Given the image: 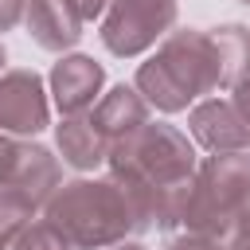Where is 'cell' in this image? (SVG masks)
Returning a JSON list of instances; mask_svg holds the SVG:
<instances>
[{"label": "cell", "mask_w": 250, "mask_h": 250, "mask_svg": "<svg viewBox=\"0 0 250 250\" xmlns=\"http://www.w3.org/2000/svg\"><path fill=\"white\" fill-rule=\"evenodd\" d=\"M105 168H109V180H117L133 203L137 234L152 230V227H160V230L180 227L188 188L199 168L195 145L188 141V133H180L176 125H164V121H148L133 137H125L109 148Z\"/></svg>", "instance_id": "1"}, {"label": "cell", "mask_w": 250, "mask_h": 250, "mask_svg": "<svg viewBox=\"0 0 250 250\" xmlns=\"http://www.w3.org/2000/svg\"><path fill=\"white\" fill-rule=\"evenodd\" d=\"M133 86L160 113H180L191 102L219 90L223 86V62H219V47H215L211 31H199V27L168 31L156 43V51L137 66Z\"/></svg>", "instance_id": "2"}, {"label": "cell", "mask_w": 250, "mask_h": 250, "mask_svg": "<svg viewBox=\"0 0 250 250\" xmlns=\"http://www.w3.org/2000/svg\"><path fill=\"white\" fill-rule=\"evenodd\" d=\"M43 215L74 242V250H109L137 234V215L117 180H70L62 184Z\"/></svg>", "instance_id": "3"}, {"label": "cell", "mask_w": 250, "mask_h": 250, "mask_svg": "<svg viewBox=\"0 0 250 250\" xmlns=\"http://www.w3.org/2000/svg\"><path fill=\"white\" fill-rule=\"evenodd\" d=\"M246 195H250V152H211L195 168L180 227L195 234L227 238L238 227Z\"/></svg>", "instance_id": "4"}, {"label": "cell", "mask_w": 250, "mask_h": 250, "mask_svg": "<svg viewBox=\"0 0 250 250\" xmlns=\"http://www.w3.org/2000/svg\"><path fill=\"white\" fill-rule=\"evenodd\" d=\"M176 0H113L102 16V43L117 59H137L176 31Z\"/></svg>", "instance_id": "5"}, {"label": "cell", "mask_w": 250, "mask_h": 250, "mask_svg": "<svg viewBox=\"0 0 250 250\" xmlns=\"http://www.w3.org/2000/svg\"><path fill=\"white\" fill-rule=\"evenodd\" d=\"M51 125V102L43 78L27 66H12L0 74V133L8 137H35Z\"/></svg>", "instance_id": "6"}, {"label": "cell", "mask_w": 250, "mask_h": 250, "mask_svg": "<svg viewBox=\"0 0 250 250\" xmlns=\"http://www.w3.org/2000/svg\"><path fill=\"white\" fill-rule=\"evenodd\" d=\"M105 86V66L94 62L90 55H62L51 66V98L62 117H82L102 102Z\"/></svg>", "instance_id": "7"}, {"label": "cell", "mask_w": 250, "mask_h": 250, "mask_svg": "<svg viewBox=\"0 0 250 250\" xmlns=\"http://www.w3.org/2000/svg\"><path fill=\"white\" fill-rule=\"evenodd\" d=\"M188 133L207 152H246L250 148V125L238 117V109L227 98H203L188 113Z\"/></svg>", "instance_id": "8"}, {"label": "cell", "mask_w": 250, "mask_h": 250, "mask_svg": "<svg viewBox=\"0 0 250 250\" xmlns=\"http://www.w3.org/2000/svg\"><path fill=\"white\" fill-rule=\"evenodd\" d=\"M23 27L43 51H55V55L70 51L82 39V16L74 0H27Z\"/></svg>", "instance_id": "9"}, {"label": "cell", "mask_w": 250, "mask_h": 250, "mask_svg": "<svg viewBox=\"0 0 250 250\" xmlns=\"http://www.w3.org/2000/svg\"><path fill=\"white\" fill-rule=\"evenodd\" d=\"M90 117H94V125L102 129V137L109 141V148L117 145V141H125V137H133L141 125H148V102L141 98V90L137 86H113V90H105L102 94V102L90 109Z\"/></svg>", "instance_id": "10"}, {"label": "cell", "mask_w": 250, "mask_h": 250, "mask_svg": "<svg viewBox=\"0 0 250 250\" xmlns=\"http://www.w3.org/2000/svg\"><path fill=\"white\" fill-rule=\"evenodd\" d=\"M12 191H20L35 211L51 203V195L62 188V168H59V156L35 141H23V152H20V164H16V176L8 184Z\"/></svg>", "instance_id": "11"}, {"label": "cell", "mask_w": 250, "mask_h": 250, "mask_svg": "<svg viewBox=\"0 0 250 250\" xmlns=\"http://www.w3.org/2000/svg\"><path fill=\"white\" fill-rule=\"evenodd\" d=\"M55 145L62 152V160L78 172H94L98 164L109 160V141L102 137V129L94 125L90 113L82 117H62L55 125Z\"/></svg>", "instance_id": "12"}, {"label": "cell", "mask_w": 250, "mask_h": 250, "mask_svg": "<svg viewBox=\"0 0 250 250\" xmlns=\"http://www.w3.org/2000/svg\"><path fill=\"white\" fill-rule=\"evenodd\" d=\"M211 39L219 47L223 86L234 90L238 82L250 78V27H242V23H219V27H211Z\"/></svg>", "instance_id": "13"}, {"label": "cell", "mask_w": 250, "mask_h": 250, "mask_svg": "<svg viewBox=\"0 0 250 250\" xmlns=\"http://www.w3.org/2000/svg\"><path fill=\"white\" fill-rule=\"evenodd\" d=\"M35 219V207L12 191V188H0V250H12V242L23 234V227Z\"/></svg>", "instance_id": "14"}, {"label": "cell", "mask_w": 250, "mask_h": 250, "mask_svg": "<svg viewBox=\"0 0 250 250\" xmlns=\"http://www.w3.org/2000/svg\"><path fill=\"white\" fill-rule=\"evenodd\" d=\"M12 250H74V242L43 215V219H31L23 227V234L12 242Z\"/></svg>", "instance_id": "15"}, {"label": "cell", "mask_w": 250, "mask_h": 250, "mask_svg": "<svg viewBox=\"0 0 250 250\" xmlns=\"http://www.w3.org/2000/svg\"><path fill=\"white\" fill-rule=\"evenodd\" d=\"M20 152H23V137H8V133H0V188L12 184L16 164H20Z\"/></svg>", "instance_id": "16"}, {"label": "cell", "mask_w": 250, "mask_h": 250, "mask_svg": "<svg viewBox=\"0 0 250 250\" xmlns=\"http://www.w3.org/2000/svg\"><path fill=\"white\" fill-rule=\"evenodd\" d=\"M164 250H230V246H223V238H211V234L184 230V234H172V238L164 242Z\"/></svg>", "instance_id": "17"}, {"label": "cell", "mask_w": 250, "mask_h": 250, "mask_svg": "<svg viewBox=\"0 0 250 250\" xmlns=\"http://www.w3.org/2000/svg\"><path fill=\"white\" fill-rule=\"evenodd\" d=\"M23 16H27V0H0V35L23 23Z\"/></svg>", "instance_id": "18"}, {"label": "cell", "mask_w": 250, "mask_h": 250, "mask_svg": "<svg viewBox=\"0 0 250 250\" xmlns=\"http://www.w3.org/2000/svg\"><path fill=\"white\" fill-rule=\"evenodd\" d=\"M230 105H234V109H238V117L250 125V78H246V82H238V86L230 90Z\"/></svg>", "instance_id": "19"}, {"label": "cell", "mask_w": 250, "mask_h": 250, "mask_svg": "<svg viewBox=\"0 0 250 250\" xmlns=\"http://www.w3.org/2000/svg\"><path fill=\"white\" fill-rule=\"evenodd\" d=\"M109 4H113V0H74V8H78V16H82V23H86V20H102V16L109 12Z\"/></svg>", "instance_id": "20"}, {"label": "cell", "mask_w": 250, "mask_h": 250, "mask_svg": "<svg viewBox=\"0 0 250 250\" xmlns=\"http://www.w3.org/2000/svg\"><path fill=\"white\" fill-rule=\"evenodd\" d=\"M242 230H250V195H246V203H242V215H238V227H234V234H242Z\"/></svg>", "instance_id": "21"}, {"label": "cell", "mask_w": 250, "mask_h": 250, "mask_svg": "<svg viewBox=\"0 0 250 250\" xmlns=\"http://www.w3.org/2000/svg\"><path fill=\"white\" fill-rule=\"evenodd\" d=\"M230 250H250V230H242V234H234V242H230Z\"/></svg>", "instance_id": "22"}, {"label": "cell", "mask_w": 250, "mask_h": 250, "mask_svg": "<svg viewBox=\"0 0 250 250\" xmlns=\"http://www.w3.org/2000/svg\"><path fill=\"white\" fill-rule=\"evenodd\" d=\"M109 250H145L141 242H117V246H109Z\"/></svg>", "instance_id": "23"}, {"label": "cell", "mask_w": 250, "mask_h": 250, "mask_svg": "<svg viewBox=\"0 0 250 250\" xmlns=\"http://www.w3.org/2000/svg\"><path fill=\"white\" fill-rule=\"evenodd\" d=\"M4 59H8V55H4V43H0V74H4Z\"/></svg>", "instance_id": "24"}, {"label": "cell", "mask_w": 250, "mask_h": 250, "mask_svg": "<svg viewBox=\"0 0 250 250\" xmlns=\"http://www.w3.org/2000/svg\"><path fill=\"white\" fill-rule=\"evenodd\" d=\"M242 4H250V0H242Z\"/></svg>", "instance_id": "25"}]
</instances>
